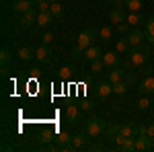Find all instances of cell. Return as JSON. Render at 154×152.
Wrapping results in <instances>:
<instances>
[{"label":"cell","instance_id":"1","mask_svg":"<svg viewBox=\"0 0 154 152\" xmlns=\"http://www.w3.org/2000/svg\"><path fill=\"white\" fill-rule=\"evenodd\" d=\"M150 58V49L144 45H138V47H131L130 51H128V60H125V70L128 68H138V66H144L146 62Z\"/></svg>","mask_w":154,"mask_h":152},{"label":"cell","instance_id":"2","mask_svg":"<svg viewBox=\"0 0 154 152\" xmlns=\"http://www.w3.org/2000/svg\"><path fill=\"white\" fill-rule=\"evenodd\" d=\"M97 37H99V31H97V29H93V27H86L82 33L78 35V43H76V47H74V49H72V58L82 56L84 51L93 45V39H97Z\"/></svg>","mask_w":154,"mask_h":152},{"label":"cell","instance_id":"3","mask_svg":"<svg viewBox=\"0 0 154 152\" xmlns=\"http://www.w3.org/2000/svg\"><path fill=\"white\" fill-rule=\"evenodd\" d=\"M105 129H107V121L101 117H91V119L84 121V132L88 134V138H99Z\"/></svg>","mask_w":154,"mask_h":152},{"label":"cell","instance_id":"4","mask_svg":"<svg viewBox=\"0 0 154 152\" xmlns=\"http://www.w3.org/2000/svg\"><path fill=\"white\" fill-rule=\"evenodd\" d=\"M35 60H37V62H41V64L51 62V49H49L48 43H41L39 47H35Z\"/></svg>","mask_w":154,"mask_h":152},{"label":"cell","instance_id":"5","mask_svg":"<svg viewBox=\"0 0 154 152\" xmlns=\"http://www.w3.org/2000/svg\"><path fill=\"white\" fill-rule=\"evenodd\" d=\"M37 14H39V11H37V6H33L31 11L23 12V14H21V19H19V23H21V27H23V29H27L29 25L37 23Z\"/></svg>","mask_w":154,"mask_h":152},{"label":"cell","instance_id":"6","mask_svg":"<svg viewBox=\"0 0 154 152\" xmlns=\"http://www.w3.org/2000/svg\"><path fill=\"white\" fill-rule=\"evenodd\" d=\"M95 95H97V99H101V101H103V99H107L109 95H113V84H111L109 80L99 82V84L95 86Z\"/></svg>","mask_w":154,"mask_h":152},{"label":"cell","instance_id":"7","mask_svg":"<svg viewBox=\"0 0 154 152\" xmlns=\"http://www.w3.org/2000/svg\"><path fill=\"white\" fill-rule=\"evenodd\" d=\"M144 39H146V33H144V31H140V29H131L130 33H128V41H130L131 47L142 45Z\"/></svg>","mask_w":154,"mask_h":152},{"label":"cell","instance_id":"8","mask_svg":"<svg viewBox=\"0 0 154 152\" xmlns=\"http://www.w3.org/2000/svg\"><path fill=\"white\" fill-rule=\"evenodd\" d=\"M33 6H37L33 0H14V2H12V12H19V14H23V12L31 11Z\"/></svg>","mask_w":154,"mask_h":152},{"label":"cell","instance_id":"9","mask_svg":"<svg viewBox=\"0 0 154 152\" xmlns=\"http://www.w3.org/2000/svg\"><path fill=\"white\" fill-rule=\"evenodd\" d=\"M54 14H51V11H39V14H37V25L39 27H43V29H48V27H51L54 25Z\"/></svg>","mask_w":154,"mask_h":152},{"label":"cell","instance_id":"10","mask_svg":"<svg viewBox=\"0 0 154 152\" xmlns=\"http://www.w3.org/2000/svg\"><path fill=\"white\" fill-rule=\"evenodd\" d=\"M125 68H119V66H115V68H109V72H107V78H109V82L111 84H115V82L119 80H125Z\"/></svg>","mask_w":154,"mask_h":152},{"label":"cell","instance_id":"11","mask_svg":"<svg viewBox=\"0 0 154 152\" xmlns=\"http://www.w3.org/2000/svg\"><path fill=\"white\" fill-rule=\"evenodd\" d=\"M140 93L142 95H154V76L152 74H148V76H144L142 82H140Z\"/></svg>","mask_w":154,"mask_h":152},{"label":"cell","instance_id":"12","mask_svg":"<svg viewBox=\"0 0 154 152\" xmlns=\"http://www.w3.org/2000/svg\"><path fill=\"white\" fill-rule=\"evenodd\" d=\"M103 62H105L107 68H115V66H119L121 64V58H119L117 51H107V54H103Z\"/></svg>","mask_w":154,"mask_h":152},{"label":"cell","instance_id":"13","mask_svg":"<svg viewBox=\"0 0 154 152\" xmlns=\"http://www.w3.org/2000/svg\"><path fill=\"white\" fill-rule=\"evenodd\" d=\"M152 148V138L148 134H142V136H136V150H150Z\"/></svg>","mask_w":154,"mask_h":152},{"label":"cell","instance_id":"14","mask_svg":"<svg viewBox=\"0 0 154 152\" xmlns=\"http://www.w3.org/2000/svg\"><path fill=\"white\" fill-rule=\"evenodd\" d=\"M125 19H128V14L123 12V8H111V11H109V21L113 25L125 23Z\"/></svg>","mask_w":154,"mask_h":152},{"label":"cell","instance_id":"15","mask_svg":"<svg viewBox=\"0 0 154 152\" xmlns=\"http://www.w3.org/2000/svg\"><path fill=\"white\" fill-rule=\"evenodd\" d=\"M82 58L86 60V62H95V60L103 58V51H101V47H99V45H91V47H88V49L82 54Z\"/></svg>","mask_w":154,"mask_h":152},{"label":"cell","instance_id":"16","mask_svg":"<svg viewBox=\"0 0 154 152\" xmlns=\"http://www.w3.org/2000/svg\"><path fill=\"white\" fill-rule=\"evenodd\" d=\"M17 56H19V60H23V62H31V60L35 58V49L31 45H23L17 51Z\"/></svg>","mask_w":154,"mask_h":152},{"label":"cell","instance_id":"17","mask_svg":"<svg viewBox=\"0 0 154 152\" xmlns=\"http://www.w3.org/2000/svg\"><path fill=\"white\" fill-rule=\"evenodd\" d=\"M78 117H80V109L76 105H68V109H66V121L68 123H76Z\"/></svg>","mask_w":154,"mask_h":152},{"label":"cell","instance_id":"18","mask_svg":"<svg viewBox=\"0 0 154 152\" xmlns=\"http://www.w3.org/2000/svg\"><path fill=\"white\" fill-rule=\"evenodd\" d=\"M119 134L125 138H136V123H119Z\"/></svg>","mask_w":154,"mask_h":152},{"label":"cell","instance_id":"19","mask_svg":"<svg viewBox=\"0 0 154 152\" xmlns=\"http://www.w3.org/2000/svg\"><path fill=\"white\" fill-rule=\"evenodd\" d=\"M86 138H88V134L84 132V134H78V136H72V148H76V150H80L86 146Z\"/></svg>","mask_w":154,"mask_h":152},{"label":"cell","instance_id":"20","mask_svg":"<svg viewBox=\"0 0 154 152\" xmlns=\"http://www.w3.org/2000/svg\"><path fill=\"white\" fill-rule=\"evenodd\" d=\"M144 33H146V39H148L150 43H154V14L146 21V25H144Z\"/></svg>","mask_w":154,"mask_h":152},{"label":"cell","instance_id":"21","mask_svg":"<svg viewBox=\"0 0 154 152\" xmlns=\"http://www.w3.org/2000/svg\"><path fill=\"white\" fill-rule=\"evenodd\" d=\"M76 72H78V68H76L74 64H68V66H62V70H60V76L66 80V78H72Z\"/></svg>","mask_w":154,"mask_h":152},{"label":"cell","instance_id":"22","mask_svg":"<svg viewBox=\"0 0 154 152\" xmlns=\"http://www.w3.org/2000/svg\"><path fill=\"white\" fill-rule=\"evenodd\" d=\"M125 23L131 25V27H138L140 23H144V17L140 14V12H130V14H128V19H125Z\"/></svg>","mask_w":154,"mask_h":152},{"label":"cell","instance_id":"23","mask_svg":"<svg viewBox=\"0 0 154 152\" xmlns=\"http://www.w3.org/2000/svg\"><path fill=\"white\" fill-rule=\"evenodd\" d=\"M58 144L62 146V148L72 146V136L68 134V132H60V134H58Z\"/></svg>","mask_w":154,"mask_h":152},{"label":"cell","instance_id":"24","mask_svg":"<svg viewBox=\"0 0 154 152\" xmlns=\"http://www.w3.org/2000/svg\"><path fill=\"white\" fill-rule=\"evenodd\" d=\"M117 49H115V51H117V54H128V51H130L131 49V45H130V41H128V37H123V39H117Z\"/></svg>","mask_w":154,"mask_h":152},{"label":"cell","instance_id":"25","mask_svg":"<svg viewBox=\"0 0 154 152\" xmlns=\"http://www.w3.org/2000/svg\"><path fill=\"white\" fill-rule=\"evenodd\" d=\"M128 88H130V84L125 80H119L113 84V95H125L128 93Z\"/></svg>","mask_w":154,"mask_h":152},{"label":"cell","instance_id":"26","mask_svg":"<svg viewBox=\"0 0 154 152\" xmlns=\"http://www.w3.org/2000/svg\"><path fill=\"white\" fill-rule=\"evenodd\" d=\"M125 6H128V11H131V12H140L142 6H144V2L142 0H125Z\"/></svg>","mask_w":154,"mask_h":152},{"label":"cell","instance_id":"27","mask_svg":"<svg viewBox=\"0 0 154 152\" xmlns=\"http://www.w3.org/2000/svg\"><path fill=\"white\" fill-rule=\"evenodd\" d=\"M111 35H113V31H111L109 25H105V27L99 29V39H101V41H111Z\"/></svg>","mask_w":154,"mask_h":152},{"label":"cell","instance_id":"28","mask_svg":"<svg viewBox=\"0 0 154 152\" xmlns=\"http://www.w3.org/2000/svg\"><path fill=\"white\" fill-rule=\"evenodd\" d=\"M119 150H123V152L136 150V138H128V140H125L123 144H121V146H119Z\"/></svg>","mask_w":154,"mask_h":152},{"label":"cell","instance_id":"29","mask_svg":"<svg viewBox=\"0 0 154 152\" xmlns=\"http://www.w3.org/2000/svg\"><path fill=\"white\" fill-rule=\"evenodd\" d=\"M11 60H12V54L4 47V49L0 51V64H2V66H8V64H11Z\"/></svg>","mask_w":154,"mask_h":152},{"label":"cell","instance_id":"30","mask_svg":"<svg viewBox=\"0 0 154 152\" xmlns=\"http://www.w3.org/2000/svg\"><path fill=\"white\" fill-rule=\"evenodd\" d=\"M49 11H51V14H54V17H62V14H64V6H62L60 2H51Z\"/></svg>","mask_w":154,"mask_h":152},{"label":"cell","instance_id":"31","mask_svg":"<svg viewBox=\"0 0 154 152\" xmlns=\"http://www.w3.org/2000/svg\"><path fill=\"white\" fill-rule=\"evenodd\" d=\"M91 66H93V72H95V74H97V72H101L103 68H107V66H105V62H103L101 58L95 60V62H91Z\"/></svg>","mask_w":154,"mask_h":152},{"label":"cell","instance_id":"32","mask_svg":"<svg viewBox=\"0 0 154 152\" xmlns=\"http://www.w3.org/2000/svg\"><path fill=\"white\" fill-rule=\"evenodd\" d=\"M150 105H152V103H150V101L146 99V95H142V99L138 101V109H140V111H146V109H148Z\"/></svg>","mask_w":154,"mask_h":152},{"label":"cell","instance_id":"33","mask_svg":"<svg viewBox=\"0 0 154 152\" xmlns=\"http://www.w3.org/2000/svg\"><path fill=\"white\" fill-rule=\"evenodd\" d=\"M51 41H54V33H51V31H45V33H43V35H41V43H51Z\"/></svg>","mask_w":154,"mask_h":152},{"label":"cell","instance_id":"34","mask_svg":"<svg viewBox=\"0 0 154 152\" xmlns=\"http://www.w3.org/2000/svg\"><path fill=\"white\" fill-rule=\"evenodd\" d=\"M140 68H142V74H144V76H148V74H152V72H154V68L150 66V64H144V66H140Z\"/></svg>","mask_w":154,"mask_h":152},{"label":"cell","instance_id":"35","mask_svg":"<svg viewBox=\"0 0 154 152\" xmlns=\"http://www.w3.org/2000/svg\"><path fill=\"white\" fill-rule=\"evenodd\" d=\"M125 82H128V84H134V82H136V74H134V72L125 74Z\"/></svg>","mask_w":154,"mask_h":152},{"label":"cell","instance_id":"36","mask_svg":"<svg viewBox=\"0 0 154 152\" xmlns=\"http://www.w3.org/2000/svg\"><path fill=\"white\" fill-rule=\"evenodd\" d=\"M146 134H148L150 138H154V121H152V123H148V126H146Z\"/></svg>","mask_w":154,"mask_h":152},{"label":"cell","instance_id":"37","mask_svg":"<svg viewBox=\"0 0 154 152\" xmlns=\"http://www.w3.org/2000/svg\"><path fill=\"white\" fill-rule=\"evenodd\" d=\"M128 27H130V25L119 23V25H117V31H119V33H130V31H128Z\"/></svg>","mask_w":154,"mask_h":152},{"label":"cell","instance_id":"38","mask_svg":"<svg viewBox=\"0 0 154 152\" xmlns=\"http://www.w3.org/2000/svg\"><path fill=\"white\" fill-rule=\"evenodd\" d=\"M93 107H95V105H93V101H82V109H84V111H91Z\"/></svg>","mask_w":154,"mask_h":152},{"label":"cell","instance_id":"39","mask_svg":"<svg viewBox=\"0 0 154 152\" xmlns=\"http://www.w3.org/2000/svg\"><path fill=\"white\" fill-rule=\"evenodd\" d=\"M125 6V0H113V8H123Z\"/></svg>","mask_w":154,"mask_h":152},{"label":"cell","instance_id":"40","mask_svg":"<svg viewBox=\"0 0 154 152\" xmlns=\"http://www.w3.org/2000/svg\"><path fill=\"white\" fill-rule=\"evenodd\" d=\"M33 2H35V4H39V2H43V0H33Z\"/></svg>","mask_w":154,"mask_h":152},{"label":"cell","instance_id":"41","mask_svg":"<svg viewBox=\"0 0 154 152\" xmlns=\"http://www.w3.org/2000/svg\"><path fill=\"white\" fill-rule=\"evenodd\" d=\"M49 2H60V0H49Z\"/></svg>","mask_w":154,"mask_h":152},{"label":"cell","instance_id":"42","mask_svg":"<svg viewBox=\"0 0 154 152\" xmlns=\"http://www.w3.org/2000/svg\"><path fill=\"white\" fill-rule=\"evenodd\" d=\"M152 105H154V103H152Z\"/></svg>","mask_w":154,"mask_h":152},{"label":"cell","instance_id":"43","mask_svg":"<svg viewBox=\"0 0 154 152\" xmlns=\"http://www.w3.org/2000/svg\"><path fill=\"white\" fill-rule=\"evenodd\" d=\"M152 2H154V0H152Z\"/></svg>","mask_w":154,"mask_h":152}]
</instances>
